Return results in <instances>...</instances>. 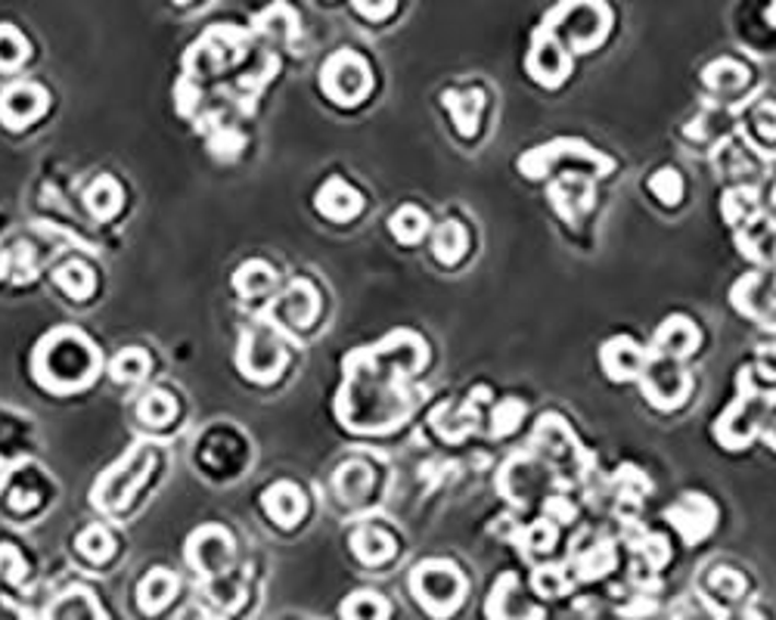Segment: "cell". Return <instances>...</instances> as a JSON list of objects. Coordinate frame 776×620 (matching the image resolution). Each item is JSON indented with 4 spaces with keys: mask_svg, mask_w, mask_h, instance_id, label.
Here are the masks:
<instances>
[{
    "mask_svg": "<svg viewBox=\"0 0 776 620\" xmlns=\"http://www.w3.org/2000/svg\"><path fill=\"white\" fill-rule=\"evenodd\" d=\"M391 233H395V239H401V242H408V246H413V242H420L423 236H426L428 230V217L420 208H413V205H404V208H398V212L391 214Z\"/></svg>",
    "mask_w": 776,
    "mask_h": 620,
    "instance_id": "35",
    "label": "cell"
},
{
    "mask_svg": "<svg viewBox=\"0 0 776 620\" xmlns=\"http://www.w3.org/2000/svg\"><path fill=\"white\" fill-rule=\"evenodd\" d=\"M764 416H767V394L755 391V388H749V391L742 388V397L720 419L718 438H724V444L730 446L749 444L755 438L757 428H761V422H764Z\"/></svg>",
    "mask_w": 776,
    "mask_h": 620,
    "instance_id": "9",
    "label": "cell"
},
{
    "mask_svg": "<svg viewBox=\"0 0 776 620\" xmlns=\"http://www.w3.org/2000/svg\"><path fill=\"white\" fill-rule=\"evenodd\" d=\"M432 252L442 264H457L460 258L466 254V230L457 224V220H445L438 230H435V239H432Z\"/></svg>",
    "mask_w": 776,
    "mask_h": 620,
    "instance_id": "31",
    "label": "cell"
},
{
    "mask_svg": "<svg viewBox=\"0 0 776 620\" xmlns=\"http://www.w3.org/2000/svg\"><path fill=\"white\" fill-rule=\"evenodd\" d=\"M739 246H742V252L749 254L752 261H767V258H774L776 252V227L774 220L767 224V220H752L749 227H745V236H739Z\"/></svg>",
    "mask_w": 776,
    "mask_h": 620,
    "instance_id": "30",
    "label": "cell"
},
{
    "mask_svg": "<svg viewBox=\"0 0 776 620\" xmlns=\"http://www.w3.org/2000/svg\"><path fill=\"white\" fill-rule=\"evenodd\" d=\"M553 542H556V527H553V524L538 522L528 527V546H531L534 552H550Z\"/></svg>",
    "mask_w": 776,
    "mask_h": 620,
    "instance_id": "47",
    "label": "cell"
},
{
    "mask_svg": "<svg viewBox=\"0 0 776 620\" xmlns=\"http://www.w3.org/2000/svg\"><path fill=\"white\" fill-rule=\"evenodd\" d=\"M177 586H180V583H177L172 571L153 568V571L140 581V586H137V605H140V611H143V615H158V611L177 596Z\"/></svg>",
    "mask_w": 776,
    "mask_h": 620,
    "instance_id": "23",
    "label": "cell"
},
{
    "mask_svg": "<svg viewBox=\"0 0 776 620\" xmlns=\"http://www.w3.org/2000/svg\"><path fill=\"white\" fill-rule=\"evenodd\" d=\"M150 367H153V360H150V354H146V350L125 348L121 354H118L116 360L109 363V372H113V379H116V382L134 385V382H140V379L150 372Z\"/></svg>",
    "mask_w": 776,
    "mask_h": 620,
    "instance_id": "33",
    "label": "cell"
},
{
    "mask_svg": "<svg viewBox=\"0 0 776 620\" xmlns=\"http://www.w3.org/2000/svg\"><path fill=\"white\" fill-rule=\"evenodd\" d=\"M32 367L40 385L57 394H69V391L91 385V379L99 369V354L84 332L57 330L47 338H40Z\"/></svg>",
    "mask_w": 776,
    "mask_h": 620,
    "instance_id": "2",
    "label": "cell"
},
{
    "mask_svg": "<svg viewBox=\"0 0 776 620\" xmlns=\"http://www.w3.org/2000/svg\"><path fill=\"white\" fill-rule=\"evenodd\" d=\"M543 32H550L565 50L572 47L578 53H587L605 38L609 10L602 3H565L550 13V20L543 22Z\"/></svg>",
    "mask_w": 776,
    "mask_h": 620,
    "instance_id": "3",
    "label": "cell"
},
{
    "mask_svg": "<svg viewBox=\"0 0 776 620\" xmlns=\"http://www.w3.org/2000/svg\"><path fill=\"white\" fill-rule=\"evenodd\" d=\"M705 84L715 91V94H737L749 84V69L737 62V59H718L705 69Z\"/></svg>",
    "mask_w": 776,
    "mask_h": 620,
    "instance_id": "28",
    "label": "cell"
},
{
    "mask_svg": "<svg viewBox=\"0 0 776 620\" xmlns=\"http://www.w3.org/2000/svg\"><path fill=\"white\" fill-rule=\"evenodd\" d=\"M550 199H553L556 212L563 214L565 220H578L584 212H590L593 190H590V180H587V177L565 171V175L550 187Z\"/></svg>",
    "mask_w": 776,
    "mask_h": 620,
    "instance_id": "17",
    "label": "cell"
},
{
    "mask_svg": "<svg viewBox=\"0 0 776 620\" xmlns=\"http://www.w3.org/2000/svg\"><path fill=\"white\" fill-rule=\"evenodd\" d=\"M649 190L659 195L661 205H678L680 195H683V180L674 168H661L649 180Z\"/></svg>",
    "mask_w": 776,
    "mask_h": 620,
    "instance_id": "43",
    "label": "cell"
},
{
    "mask_svg": "<svg viewBox=\"0 0 776 620\" xmlns=\"http://www.w3.org/2000/svg\"><path fill=\"white\" fill-rule=\"evenodd\" d=\"M724 217L730 220V224H737V227H749L752 220L757 217V193L752 190V187H737V190H730L727 193V199H724Z\"/></svg>",
    "mask_w": 776,
    "mask_h": 620,
    "instance_id": "37",
    "label": "cell"
},
{
    "mask_svg": "<svg viewBox=\"0 0 776 620\" xmlns=\"http://www.w3.org/2000/svg\"><path fill=\"white\" fill-rule=\"evenodd\" d=\"M674 620H712V615H708L705 608H698L696 605V608H683V611H680Z\"/></svg>",
    "mask_w": 776,
    "mask_h": 620,
    "instance_id": "50",
    "label": "cell"
},
{
    "mask_svg": "<svg viewBox=\"0 0 776 620\" xmlns=\"http://www.w3.org/2000/svg\"><path fill=\"white\" fill-rule=\"evenodd\" d=\"M320 84H324V91L339 106H357L369 94V87H373L367 59L357 57L354 50L332 53L327 59V65H324V72H320Z\"/></svg>",
    "mask_w": 776,
    "mask_h": 620,
    "instance_id": "7",
    "label": "cell"
},
{
    "mask_svg": "<svg viewBox=\"0 0 776 620\" xmlns=\"http://www.w3.org/2000/svg\"><path fill=\"white\" fill-rule=\"evenodd\" d=\"M767 441L776 446V422H771V428H767Z\"/></svg>",
    "mask_w": 776,
    "mask_h": 620,
    "instance_id": "52",
    "label": "cell"
},
{
    "mask_svg": "<svg viewBox=\"0 0 776 620\" xmlns=\"http://www.w3.org/2000/svg\"><path fill=\"white\" fill-rule=\"evenodd\" d=\"M487 618L491 620H541L543 611L528 601L519 589L516 574H504L501 581L494 583L491 599H487Z\"/></svg>",
    "mask_w": 776,
    "mask_h": 620,
    "instance_id": "14",
    "label": "cell"
},
{
    "mask_svg": "<svg viewBox=\"0 0 776 620\" xmlns=\"http://www.w3.org/2000/svg\"><path fill=\"white\" fill-rule=\"evenodd\" d=\"M153 446L150 444H134L128 450L125 460H118L94 487V503L106 512H121L125 505L134 500V493L143 487L150 468H153Z\"/></svg>",
    "mask_w": 776,
    "mask_h": 620,
    "instance_id": "5",
    "label": "cell"
},
{
    "mask_svg": "<svg viewBox=\"0 0 776 620\" xmlns=\"http://www.w3.org/2000/svg\"><path fill=\"white\" fill-rule=\"evenodd\" d=\"M708 589L718 593V599L737 601L742 599V593H745V581H742V574L733 571V568H715L712 577H708Z\"/></svg>",
    "mask_w": 776,
    "mask_h": 620,
    "instance_id": "41",
    "label": "cell"
},
{
    "mask_svg": "<svg viewBox=\"0 0 776 620\" xmlns=\"http://www.w3.org/2000/svg\"><path fill=\"white\" fill-rule=\"evenodd\" d=\"M187 559L205 577H224L233 559V540L224 527H199L187 542Z\"/></svg>",
    "mask_w": 776,
    "mask_h": 620,
    "instance_id": "10",
    "label": "cell"
},
{
    "mask_svg": "<svg viewBox=\"0 0 776 620\" xmlns=\"http://www.w3.org/2000/svg\"><path fill=\"white\" fill-rule=\"evenodd\" d=\"M640 382H643V394L649 397V404L659 409L683 407L686 397H690V391H693V379H690V372L680 367L678 360L656 357V354H649Z\"/></svg>",
    "mask_w": 776,
    "mask_h": 620,
    "instance_id": "8",
    "label": "cell"
},
{
    "mask_svg": "<svg viewBox=\"0 0 776 620\" xmlns=\"http://www.w3.org/2000/svg\"><path fill=\"white\" fill-rule=\"evenodd\" d=\"M137 413H140V419H143L146 426L165 428L172 419H175L177 404L175 397L165 394V391H150V394H143V401H140Z\"/></svg>",
    "mask_w": 776,
    "mask_h": 620,
    "instance_id": "36",
    "label": "cell"
},
{
    "mask_svg": "<svg viewBox=\"0 0 776 620\" xmlns=\"http://www.w3.org/2000/svg\"><path fill=\"white\" fill-rule=\"evenodd\" d=\"M525 407H519L516 401H506L504 407L494 413V434H509L513 428H516V422L522 419Z\"/></svg>",
    "mask_w": 776,
    "mask_h": 620,
    "instance_id": "48",
    "label": "cell"
},
{
    "mask_svg": "<svg viewBox=\"0 0 776 620\" xmlns=\"http://www.w3.org/2000/svg\"><path fill=\"white\" fill-rule=\"evenodd\" d=\"M47 620H106V611L99 608V601L94 599L91 589L72 586V589H66L62 596L50 601Z\"/></svg>",
    "mask_w": 776,
    "mask_h": 620,
    "instance_id": "21",
    "label": "cell"
},
{
    "mask_svg": "<svg viewBox=\"0 0 776 620\" xmlns=\"http://www.w3.org/2000/svg\"><path fill=\"white\" fill-rule=\"evenodd\" d=\"M612 564H615L612 549L605 542H597V546H590L587 552L578 556V574L584 581H593V577H602L605 571H612Z\"/></svg>",
    "mask_w": 776,
    "mask_h": 620,
    "instance_id": "40",
    "label": "cell"
},
{
    "mask_svg": "<svg viewBox=\"0 0 776 620\" xmlns=\"http://www.w3.org/2000/svg\"><path fill=\"white\" fill-rule=\"evenodd\" d=\"M44 109H47V94H44V87L32 84V81H20L0 94V121L7 128L32 124L35 118L44 116Z\"/></svg>",
    "mask_w": 776,
    "mask_h": 620,
    "instance_id": "12",
    "label": "cell"
},
{
    "mask_svg": "<svg viewBox=\"0 0 776 620\" xmlns=\"http://www.w3.org/2000/svg\"><path fill=\"white\" fill-rule=\"evenodd\" d=\"M342 620H388V601L379 593H354L342 601Z\"/></svg>",
    "mask_w": 776,
    "mask_h": 620,
    "instance_id": "34",
    "label": "cell"
},
{
    "mask_svg": "<svg viewBox=\"0 0 776 620\" xmlns=\"http://www.w3.org/2000/svg\"><path fill=\"white\" fill-rule=\"evenodd\" d=\"M3 497H7V505L13 509V512H32V509H38L40 500H44V493H40V487H32L25 485V475H13L10 478V485H7V490H3Z\"/></svg>",
    "mask_w": 776,
    "mask_h": 620,
    "instance_id": "39",
    "label": "cell"
},
{
    "mask_svg": "<svg viewBox=\"0 0 776 620\" xmlns=\"http://www.w3.org/2000/svg\"><path fill=\"white\" fill-rule=\"evenodd\" d=\"M261 505H264L268 518H273L280 527H292V524L302 522V515H305V493H302V487H295L292 481H280V485H271L264 490Z\"/></svg>",
    "mask_w": 776,
    "mask_h": 620,
    "instance_id": "18",
    "label": "cell"
},
{
    "mask_svg": "<svg viewBox=\"0 0 776 620\" xmlns=\"http://www.w3.org/2000/svg\"><path fill=\"white\" fill-rule=\"evenodd\" d=\"M236 360H239V369H243L246 379L268 385L273 379H280V372L286 367V348H283L280 335L271 326L258 323L252 330L243 332Z\"/></svg>",
    "mask_w": 776,
    "mask_h": 620,
    "instance_id": "6",
    "label": "cell"
},
{
    "mask_svg": "<svg viewBox=\"0 0 776 620\" xmlns=\"http://www.w3.org/2000/svg\"><path fill=\"white\" fill-rule=\"evenodd\" d=\"M656 357H668V360H683L698 348V330L696 323H690L686 317H668L656 332Z\"/></svg>",
    "mask_w": 776,
    "mask_h": 620,
    "instance_id": "16",
    "label": "cell"
},
{
    "mask_svg": "<svg viewBox=\"0 0 776 620\" xmlns=\"http://www.w3.org/2000/svg\"><path fill=\"white\" fill-rule=\"evenodd\" d=\"M84 205H87V212L94 214L97 220H109V217H116L118 208H121V187H118L113 177H99V180H94V183L87 187Z\"/></svg>",
    "mask_w": 776,
    "mask_h": 620,
    "instance_id": "27",
    "label": "cell"
},
{
    "mask_svg": "<svg viewBox=\"0 0 776 620\" xmlns=\"http://www.w3.org/2000/svg\"><path fill=\"white\" fill-rule=\"evenodd\" d=\"M665 515H668V522L678 527L680 537L686 542L708 537L712 527H715V505H712V500H705L702 493H683Z\"/></svg>",
    "mask_w": 776,
    "mask_h": 620,
    "instance_id": "13",
    "label": "cell"
},
{
    "mask_svg": "<svg viewBox=\"0 0 776 620\" xmlns=\"http://www.w3.org/2000/svg\"><path fill=\"white\" fill-rule=\"evenodd\" d=\"M78 552H81L87 562L103 564L113 559V552H116V540H113V534H109L103 524H91V527H84L81 537H78Z\"/></svg>",
    "mask_w": 776,
    "mask_h": 620,
    "instance_id": "32",
    "label": "cell"
},
{
    "mask_svg": "<svg viewBox=\"0 0 776 620\" xmlns=\"http://www.w3.org/2000/svg\"><path fill=\"white\" fill-rule=\"evenodd\" d=\"M373 490V472L364 460H349L339 465L336 472V493L342 497V503L361 505Z\"/></svg>",
    "mask_w": 776,
    "mask_h": 620,
    "instance_id": "24",
    "label": "cell"
},
{
    "mask_svg": "<svg viewBox=\"0 0 776 620\" xmlns=\"http://www.w3.org/2000/svg\"><path fill=\"white\" fill-rule=\"evenodd\" d=\"M534 589L541 593V596H563L565 589H568V577H565L563 568H541L538 574H534Z\"/></svg>",
    "mask_w": 776,
    "mask_h": 620,
    "instance_id": "45",
    "label": "cell"
},
{
    "mask_svg": "<svg viewBox=\"0 0 776 620\" xmlns=\"http://www.w3.org/2000/svg\"><path fill=\"white\" fill-rule=\"evenodd\" d=\"M395 7L391 3H383V7H364V3H357V13H364V16H369V20H383V16H388Z\"/></svg>",
    "mask_w": 776,
    "mask_h": 620,
    "instance_id": "49",
    "label": "cell"
},
{
    "mask_svg": "<svg viewBox=\"0 0 776 620\" xmlns=\"http://www.w3.org/2000/svg\"><path fill=\"white\" fill-rule=\"evenodd\" d=\"M361 205H364L361 193L354 187H349L342 177L327 180L320 187V193H317V208H320V214H327L330 220H351L354 214L361 212Z\"/></svg>",
    "mask_w": 776,
    "mask_h": 620,
    "instance_id": "19",
    "label": "cell"
},
{
    "mask_svg": "<svg viewBox=\"0 0 776 620\" xmlns=\"http://www.w3.org/2000/svg\"><path fill=\"white\" fill-rule=\"evenodd\" d=\"M25 574H28V564L20 556V549L10 542H0V577L10 583H22Z\"/></svg>",
    "mask_w": 776,
    "mask_h": 620,
    "instance_id": "44",
    "label": "cell"
},
{
    "mask_svg": "<svg viewBox=\"0 0 776 620\" xmlns=\"http://www.w3.org/2000/svg\"><path fill=\"white\" fill-rule=\"evenodd\" d=\"M423 360L426 345H420V338L410 332L391 335L379 348L351 354V360H345V385L339 394L342 426L354 431H386L398 426L408 413L401 375H413Z\"/></svg>",
    "mask_w": 776,
    "mask_h": 620,
    "instance_id": "1",
    "label": "cell"
},
{
    "mask_svg": "<svg viewBox=\"0 0 776 620\" xmlns=\"http://www.w3.org/2000/svg\"><path fill=\"white\" fill-rule=\"evenodd\" d=\"M730 620H764V618L757 615L755 608H745V611H739V615H733Z\"/></svg>",
    "mask_w": 776,
    "mask_h": 620,
    "instance_id": "51",
    "label": "cell"
},
{
    "mask_svg": "<svg viewBox=\"0 0 776 620\" xmlns=\"http://www.w3.org/2000/svg\"><path fill=\"white\" fill-rule=\"evenodd\" d=\"M749 131H752V136H755V140H761V143H774L776 140V103H771V99L757 103L755 112H752V118H749Z\"/></svg>",
    "mask_w": 776,
    "mask_h": 620,
    "instance_id": "42",
    "label": "cell"
},
{
    "mask_svg": "<svg viewBox=\"0 0 776 620\" xmlns=\"http://www.w3.org/2000/svg\"><path fill=\"white\" fill-rule=\"evenodd\" d=\"M445 109H450V116L457 121V131L463 136H472L479 131V112L485 106L482 91H447Z\"/></svg>",
    "mask_w": 776,
    "mask_h": 620,
    "instance_id": "25",
    "label": "cell"
},
{
    "mask_svg": "<svg viewBox=\"0 0 776 620\" xmlns=\"http://www.w3.org/2000/svg\"><path fill=\"white\" fill-rule=\"evenodd\" d=\"M28 59V40L13 25H0V72H13Z\"/></svg>",
    "mask_w": 776,
    "mask_h": 620,
    "instance_id": "38",
    "label": "cell"
},
{
    "mask_svg": "<svg viewBox=\"0 0 776 620\" xmlns=\"http://www.w3.org/2000/svg\"><path fill=\"white\" fill-rule=\"evenodd\" d=\"M233 283H236L243 298H268L277 286V273L264 261H249L236 271Z\"/></svg>",
    "mask_w": 776,
    "mask_h": 620,
    "instance_id": "26",
    "label": "cell"
},
{
    "mask_svg": "<svg viewBox=\"0 0 776 620\" xmlns=\"http://www.w3.org/2000/svg\"><path fill=\"white\" fill-rule=\"evenodd\" d=\"M317 310H320V298H317L314 286L305 283V279L292 283L286 295H283V301H280V317L290 326H295V330H308L310 323L317 320Z\"/></svg>",
    "mask_w": 776,
    "mask_h": 620,
    "instance_id": "22",
    "label": "cell"
},
{
    "mask_svg": "<svg viewBox=\"0 0 776 620\" xmlns=\"http://www.w3.org/2000/svg\"><path fill=\"white\" fill-rule=\"evenodd\" d=\"M410 589L432 618H447L460 608L466 593L463 574L450 562H423L410 574Z\"/></svg>",
    "mask_w": 776,
    "mask_h": 620,
    "instance_id": "4",
    "label": "cell"
},
{
    "mask_svg": "<svg viewBox=\"0 0 776 620\" xmlns=\"http://www.w3.org/2000/svg\"><path fill=\"white\" fill-rule=\"evenodd\" d=\"M572 69V59H568V50H565L560 40L553 38L550 32H538L534 35V44H531V53H528V72L538 84H546V87H556L563 84L565 75Z\"/></svg>",
    "mask_w": 776,
    "mask_h": 620,
    "instance_id": "11",
    "label": "cell"
},
{
    "mask_svg": "<svg viewBox=\"0 0 776 620\" xmlns=\"http://www.w3.org/2000/svg\"><path fill=\"white\" fill-rule=\"evenodd\" d=\"M209 150H212L217 158H233V155L243 150V134H239V131H233V128L214 131L212 140H209Z\"/></svg>",
    "mask_w": 776,
    "mask_h": 620,
    "instance_id": "46",
    "label": "cell"
},
{
    "mask_svg": "<svg viewBox=\"0 0 776 620\" xmlns=\"http://www.w3.org/2000/svg\"><path fill=\"white\" fill-rule=\"evenodd\" d=\"M351 549L354 556L364 564H386L395 556V537L388 534L383 524H361L354 534H351Z\"/></svg>",
    "mask_w": 776,
    "mask_h": 620,
    "instance_id": "20",
    "label": "cell"
},
{
    "mask_svg": "<svg viewBox=\"0 0 776 620\" xmlns=\"http://www.w3.org/2000/svg\"><path fill=\"white\" fill-rule=\"evenodd\" d=\"M600 360H602V369L609 372V379H615V382H627V379H640L643 369H646V360H649V354H646L634 338L621 335V338L605 342Z\"/></svg>",
    "mask_w": 776,
    "mask_h": 620,
    "instance_id": "15",
    "label": "cell"
},
{
    "mask_svg": "<svg viewBox=\"0 0 776 620\" xmlns=\"http://www.w3.org/2000/svg\"><path fill=\"white\" fill-rule=\"evenodd\" d=\"M54 279H57V286L72 301H87L91 295H94V286H97V276H94V271L87 267V264H81V261H69V264H62L57 273H54Z\"/></svg>",
    "mask_w": 776,
    "mask_h": 620,
    "instance_id": "29",
    "label": "cell"
}]
</instances>
